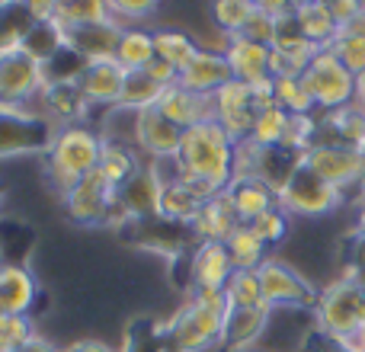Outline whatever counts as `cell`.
I'll list each match as a JSON object with an SVG mask.
<instances>
[{
  "mask_svg": "<svg viewBox=\"0 0 365 352\" xmlns=\"http://www.w3.org/2000/svg\"><path fill=\"white\" fill-rule=\"evenodd\" d=\"M231 301L225 291L215 295H189L180 311H173L170 321L160 323L167 352H205L221 343L225 321Z\"/></svg>",
  "mask_w": 365,
  "mask_h": 352,
  "instance_id": "6da1fadb",
  "label": "cell"
},
{
  "mask_svg": "<svg viewBox=\"0 0 365 352\" xmlns=\"http://www.w3.org/2000/svg\"><path fill=\"white\" fill-rule=\"evenodd\" d=\"M234 157H237V145L227 138L218 122L205 119L182 132L180 154L173 164H177V173L205 176L218 189H227V182L234 180Z\"/></svg>",
  "mask_w": 365,
  "mask_h": 352,
  "instance_id": "7a4b0ae2",
  "label": "cell"
},
{
  "mask_svg": "<svg viewBox=\"0 0 365 352\" xmlns=\"http://www.w3.org/2000/svg\"><path fill=\"white\" fill-rule=\"evenodd\" d=\"M100 151H103V135H93L83 125H71V128H58L55 145L45 154V176L58 192L74 189L83 176H90L100 164Z\"/></svg>",
  "mask_w": 365,
  "mask_h": 352,
  "instance_id": "3957f363",
  "label": "cell"
},
{
  "mask_svg": "<svg viewBox=\"0 0 365 352\" xmlns=\"http://www.w3.org/2000/svg\"><path fill=\"white\" fill-rule=\"evenodd\" d=\"M314 330L330 340H349L365 330V282L340 276L314 304Z\"/></svg>",
  "mask_w": 365,
  "mask_h": 352,
  "instance_id": "277c9868",
  "label": "cell"
},
{
  "mask_svg": "<svg viewBox=\"0 0 365 352\" xmlns=\"http://www.w3.org/2000/svg\"><path fill=\"white\" fill-rule=\"evenodd\" d=\"M276 195L279 208L289 214H298V218H321V214H330L343 205V189L321 180L304 160H298L292 167V173L276 189Z\"/></svg>",
  "mask_w": 365,
  "mask_h": 352,
  "instance_id": "5b68a950",
  "label": "cell"
},
{
  "mask_svg": "<svg viewBox=\"0 0 365 352\" xmlns=\"http://www.w3.org/2000/svg\"><path fill=\"white\" fill-rule=\"evenodd\" d=\"M55 122L29 109H0V160L48 154L55 145Z\"/></svg>",
  "mask_w": 365,
  "mask_h": 352,
  "instance_id": "8992f818",
  "label": "cell"
},
{
  "mask_svg": "<svg viewBox=\"0 0 365 352\" xmlns=\"http://www.w3.org/2000/svg\"><path fill=\"white\" fill-rule=\"evenodd\" d=\"M302 81L321 113H334V109L356 103V74H349L330 48L317 51Z\"/></svg>",
  "mask_w": 365,
  "mask_h": 352,
  "instance_id": "52a82bcc",
  "label": "cell"
},
{
  "mask_svg": "<svg viewBox=\"0 0 365 352\" xmlns=\"http://www.w3.org/2000/svg\"><path fill=\"white\" fill-rule=\"evenodd\" d=\"M45 81V64L23 48L0 51V109H23L42 93Z\"/></svg>",
  "mask_w": 365,
  "mask_h": 352,
  "instance_id": "ba28073f",
  "label": "cell"
},
{
  "mask_svg": "<svg viewBox=\"0 0 365 352\" xmlns=\"http://www.w3.org/2000/svg\"><path fill=\"white\" fill-rule=\"evenodd\" d=\"M64 214L81 227H96V224H119V205H115V189H109L106 182L96 176H83L74 189L61 195Z\"/></svg>",
  "mask_w": 365,
  "mask_h": 352,
  "instance_id": "9c48e42d",
  "label": "cell"
},
{
  "mask_svg": "<svg viewBox=\"0 0 365 352\" xmlns=\"http://www.w3.org/2000/svg\"><path fill=\"white\" fill-rule=\"evenodd\" d=\"M257 272H259V282H263V298H266V304H269L272 311L276 308H295V311L298 308L302 311L311 308L314 311L321 291H317L298 269H292L289 263L269 257Z\"/></svg>",
  "mask_w": 365,
  "mask_h": 352,
  "instance_id": "30bf717a",
  "label": "cell"
},
{
  "mask_svg": "<svg viewBox=\"0 0 365 352\" xmlns=\"http://www.w3.org/2000/svg\"><path fill=\"white\" fill-rule=\"evenodd\" d=\"M164 186H167V180L160 176L158 164H141L125 186L115 189L119 224H122V221H138V218H158Z\"/></svg>",
  "mask_w": 365,
  "mask_h": 352,
  "instance_id": "8fae6325",
  "label": "cell"
},
{
  "mask_svg": "<svg viewBox=\"0 0 365 352\" xmlns=\"http://www.w3.org/2000/svg\"><path fill=\"white\" fill-rule=\"evenodd\" d=\"M212 119L227 132L234 145L250 141L253 125H257V106H253V93L247 83L231 81L212 96Z\"/></svg>",
  "mask_w": 365,
  "mask_h": 352,
  "instance_id": "7c38bea8",
  "label": "cell"
},
{
  "mask_svg": "<svg viewBox=\"0 0 365 352\" xmlns=\"http://www.w3.org/2000/svg\"><path fill=\"white\" fill-rule=\"evenodd\" d=\"M234 276V259L227 253V244L202 240L189 253V295H215L225 291Z\"/></svg>",
  "mask_w": 365,
  "mask_h": 352,
  "instance_id": "4fadbf2b",
  "label": "cell"
},
{
  "mask_svg": "<svg viewBox=\"0 0 365 352\" xmlns=\"http://www.w3.org/2000/svg\"><path fill=\"white\" fill-rule=\"evenodd\" d=\"M302 160L311 167L321 180H327L336 189H349L356 182H365V157L356 147H330V145H314Z\"/></svg>",
  "mask_w": 365,
  "mask_h": 352,
  "instance_id": "5bb4252c",
  "label": "cell"
},
{
  "mask_svg": "<svg viewBox=\"0 0 365 352\" xmlns=\"http://www.w3.org/2000/svg\"><path fill=\"white\" fill-rule=\"evenodd\" d=\"M64 48L77 55L81 61H103V58L119 55L122 42V23L106 19V23H87V26H61Z\"/></svg>",
  "mask_w": 365,
  "mask_h": 352,
  "instance_id": "9a60e30c",
  "label": "cell"
},
{
  "mask_svg": "<svg viewBox=\"0 0 365 352\" xmlns=\"http://www.w3.org/2000/svg\"><path fill=\"white\" fill-rule=\"evenodd\" d=\"M135 141L138 147L154 160H177L180 154V141H182V128H177L158 106L141 109L135 115Z\"/></svg>",
  "mask_w": 365,
  "mask_h": 352,
  "instance_id": "2e32d148",
  "label": "cell"
},
{
  "mask_svg": "<svg viewBox=\"0 0 365 352\" xmlns=\"http://www.w3.org/2000/svg\"><path fill=\"white\" fill-rule=\"evenodd\" d=\"M38 100H42V106H45L42 115L61 128L77 125V122L90 113V100L83 96V90L77 87L74 77H51V81H45Z\"/></svg>",
  "mask_w": 365,
  "mask_h": 352,
  "instance_id": "e0dca14e",
  "label": "cell"
},
{
  "mask_svg": "<svg viewBox=\"0 0 365 352\" xmlns=\"http://www.w3.org/2000/svg\"><path fill=\"white\" fill-rule=\"evenodd\" d=\"M234 74H231V64H227L225 51H212V48H199L192 55V61L180 71V87L192 90L199 96H208L212 100L225 83H231Z\"/></svg>",
  "mask_w": 365,
  "mask_h": 352,
  "instance_id": "ac0fdd59",
  "label": "cell"
},
{
  "mask_svg": "<svg viewBox=\"0 0 365 352\" xmlns=\"http://www.w3.org/2000/svg\"><path fill=\"white\" fill-rule=\"evenodd\" d=\"M314 145H330V147H356L362 151L365 145V109L359 103L340 106L334 113H324L317 119V135Z\"/></svg>",
  "mask_w": 365,
  "mask_h": 352,
  "instance_id": "d6986e66",
  "label": "cell"
},
{
  "mask_svg": "<svg viewBox=\"0 0 365 352\" xmlns=\"http://www.w3.org/2000/svg\"><path fill=\"white\" fill-rule=\"evenodd\" d=\"M77 87L83 90V96L100 106H115L119 103V90L125 81V68L119 64V58H103V61H83V68L77 71Z\"/></svg>",
  "mask_w": 365,
  "mask_h": 352,
  "instance_id": "ffe728a7",
  "label": "cell"
},
{
  "mask_svg": "<svg viewBox=\"0 0 365 352\" xmlns=\"http://www.w3.org/2000/svg\"><path fill=\"white\" fill-rule=\"evenodd\" d=\"M240 227H244V218H240V212L234 208V202H231V195L227 192H218L215 199H208L205 205L199 208L195 221H192V234H195L199 244L202 240L227 244Z\"/></svg>",
  "mask_w": 365,
  "mask_h": 352,
  "instance_id": "44dd1931",
  "label": "cell"
},
{
  "mask_svg": "<svg viewBox=\"0 0 365 352\" xmlns=\"http://www.w3.org/2000/svg\"><path fill=\"white\" fill-rule=\"evenodd\" d=\"M38 301V282L16 263L0 266V317H29Z\"/></svg>",
  "mask_w": 365,
  "mask_h": 352,
  "instance_id": "7402d4cb",
  "label": "cell"
},
{
  "mask_svg": "<svg viewBox=\"0 0 365 352\" xmlns=\"http://www.w3.org/2000/svg\"><path fill=\"white\" fill-rule=\"evenodd\" d=\"M225 192L231 195V202H234V208L240 212L244 224H250V221H257L259 214H266L269 208L279 205L276 186L266 182L263 176H253V173H234V180L227 182Z\"/></svg>",
  "mask_w": 365,
  "mask_h": 352,
  "instance_id": "603a6c76",
  "label": "cell"
},
{
  "mask_svg": "<svg viewBox=\"0 0 365 352\" xmlns=\"http://www.w3.org/2000/svg\"><path fill=\"white\" fill-rule=\"evenodd\" d=\"M225 58H227V64H231L234 81L247 83V87L272 77L269 74V58H272L269 45H259V42H250V38H244V36H234V38H227Z\"/></svg>",
  "mask_w": 365,
  "mask_h": 352,
  "instance_id": "cb8c5ba5",
  "label": "cell"
},
{
  "mask_svg": "<svg viewBox=\"0 0 365 352\" xmlns=\"http://www.w3.org/2000/svg\"><path fill=\"white\" fill-rule=\"evenodd\" d=\"M269 314H272V308H266V304L263 308H231L218 346L225 352H250L253 343L263 336Z\"/></svg>",
  "mask_w": 365,
  "mask_h": 352,
  "instance_id": "d4e9b609",
  "label": "cell"
},
{
  "mask_svg": "<svg viewBox=\"0 0 365 352\" xmlns=\"http://www.w3.org/2000/svg\"><path fill=\"white\" fill-rule=\"evenodd\" d=\"M158 109L177 128H182V132L192 128V125H199V122H205V119H212V100L192 93V90H186V87H180V83H170V87L160 93Z\"/></svg>",
  "mask_w": 365,
  "mask_h": 352,
  "instance_id": "484cf974",
  "label": "cell"
},
{
  "mask_svg": "<svg viewBox=\"0 0 365 352\" xmlns=\"http://www.w3.org/2000/svg\"><path fill=\"white\" fill-rule=\"evenodd\" d=\"M295 19H298V26H302L304 38L314 42L317 48H330V42L340 36V23H336L330 4H324V0L295 4Z\"/></svg>",
  "mask_w": 365,
  "mask_h": 352,
  "instance_id": "4316f807",
  "label": "cell"
},
{
  "mask_svg": "<svg viewBox=\"0 0 365 352\" xmlns=\"http://www.w3.org/2000/svg\"><path fill=\"white\" fill-rule=\"evenodd\" d=\"M138 167H141L138 157H135V151L125 145V141L103 138V151H100V164H96V176H100L109 189L125 186V182L135 176Z\"/></svg>",
  "mask_w": 365,
  "mask_h": 352,
  "instance_id": "83f0119b",
  "label": "cell"
},
{
  "mask_svg": "<svg viewBox=\"0 0 365 352\" xmlns=\"http://www.w3.org/2000/svg\"><path fill=\"white\" fill-rule=\"evenodd\" d=\"M202 205H205V202L173 176V180H167L164 195H160V214L158 218L170 221V224H180V227H192V221H195V214H199Z\"/></svg>",
  "mask_w": 365,
  "mask_h": 352,
  "instance_id": "f1b7e54d",
  "label": "cell"
},
{
  "mask_svg": "<svg viewBox=\"0 0 365 352\" xmlns=\"http://www.w3.org/2000/svg\"><path fill=\"white\" fill-rule=\"evenodd\" d=\"M38 26V19L32 16L29 4H16V0H4L0 4V51L23 48V42L29 38V32Z\"/></svg>",
  "mask_w": 365,
  "mask_h": 352,
  "instance_id": "f546056e",
  "label": "cell"
},
{
  "mask_svg": "<svg viewBox=\"0 0 365 352\" xmlns=\"http://www.w3.org/2000/svg\"><path fill=\"white\" fill-rule=\"evenodd\" d=\"M167 87H160L158 81H154L148 71H125V81H122V90H119V103L115 106L119 109H132L135 115L141 113V109H151L158 106L160 93H164Z\"/></svg>",
  "mask_w": 365,
  "mask_h": 352,
  "instance_id": "4dcf8cb0",
  "label": "cell"
},
{
  "mask_svg": "<svg viewBox=\"0 0 365 352\" xmlns=\"http://www.w3.org/2000/svg\"><path fill=\"white\" fill-rule=\"evenodd\" d=\"M119 64L125 71H145L148 64L158 58V48H154V32L148 29H125L119 42Z\"/></svg>",
  "mask_w": 365,
  "mask_h": 352,
  "instance_id": "1f68e13d",
  "label": "cell"
},
{
  "mask_svg": "<svg viewBox=\"0 0 365 352\" xmlns=\"http://www.w3.org/2000/svg\"><path fill=\"white\" fill-rule=\"evenodd\" d=\"M227 253L234 259V269H253L257 272L259 266L269 259V247L253 234L250 224H244L231 240H227Z\"/></svg>",
  "mask_w": 365,
  "mask_h": 352,
  "instance_id": "d6a6232c",
  "label": "cell"
},
{
  "mask_svg": "<svg viewBox=\"0 0 365 352\" xmlns=\"http://www.w3.org/2000/svg\"><path fill=\"white\" fill-rule=\"evenodd\" d=\"M154 48H158V58H164L167 64H173L177 71H182L192 55L199 51V45L180 29H158L154 32Z\"/></svg>",
  "mask_w": 365,
  "mask_h": 352,
  "instance_id": "836d02e7",
  "label": "cell"
},
{
  "mask_svg": "<svg viewBox=\"0 0 365 352\" xmlns=\"http://www.w3.org/2000/svg\"><path fill=\"white\" fill-rule=\"evenodd\" d=\"M225 295H227V301H231V308H263L266 304L259 272H253V269H234ZM266 308H269V304H266Z\"/></svg>",
  "mask_w": 365,
  "mask_h": 352,
  "instance_id": "e575fe53",
  "label": "cell"
},
{
  "mask_svg": "<svg viewBox=\"0 0 365 352\" xmlns=\"http://www.w3.org/2000/svg\"><path fill=\"white\" fill-rule=\"evenodd\" d=\"M122 352H167L164 336H160V323L151 321V317H132L125 327Z\"/></svg>",
  "mask_w": 365,
  "mask_h": 352,
  "instance_id": "d590c367",
  "label": "cell"
},
{
  "mask_svg": "<svg viewBox=\"0 0 365 352\" xmlns=\"http://www.w3.org/2000/svg\"><path fill=\"white\" fill-rule=\"evenodd\" d=\"M272 83H276V103L289 115H311L317 109L302 77H272Z\"/></svg>",
  "mask_w": 365,
  "mask_h": 352,
  "instance_id": "8d00e7d4",
  "label": "cell"
},
{
  "mask_svg": "<svg viewBox=\"0 0 365 352\" xmlns=\"http://www.w3.org/2000/svg\"><path fill=\"white\" fill-rule=\"evenodd\" d=\"M289 119L292 115L282 106H269L263 113H257V125H253L250 141L257 147H279L285 138V128H289Z\"/></svg>",
  "mask_w": 365,
  "mask_h": 352,
  "instance_id": "74e56055",
  "label": "cell"
},
{
  "mask_svg": "<svg viewBox=\"0 0 365 352\" xmlns=\"http://www.w3.org/2000/svg\"><path fill=\"white\" fill-rule=\"evenodd\" d=\"M55 19H58L61 26L106 23V19H113V10H109V4H100V0H81V4H58Z\"/></svg>",
  "mask_w": 365,
  "mask_h": 352,
  "instance_id": "f35d334b",
  "label": "cell"
},
{
  "mask_svg": "<svg viewBox=\"0 0 365 352\" xmlns=\"http://www.w3.org/2000/svg\"><path fill=\"white\" fill-rule=\"evenodd\" d=\"M250 16H253V4H247V0H221V4H212L215 26H218L227 38L240 36Z\"/></svg>",
  "mask_w": 365,
  "mask_h": 352,
  "instance_id": "ab89813d",
  "label": "cell"
},
{
  "mask_svg": "<svg viewBox=\"0 0 365 352\" xmlns=\"http://www.w3.org/2000/svg\"><path fill=\"white\" fill-rule=\"evenodd\" d=\"M285 4H253V16L247 19L244 32L240 36L250 38V42L259 45H272V36H276V16Z\"/></svg>",
  "mask_w": 365,
  "mask_h": 352,
  "instance_id": "60d3db41",
  "label": "cell"
},
{
  "mask_svg": "<svg viewBox=\"0 0 365 352\" xmlns=\"http://www.w3.org/2000/svg\"><path fill=\"white\" fill-rule=\"evenodd\" d=\"M250 227L266 247H279L285 237H289V212H282V208L276 205L266 214H259L257 221H250Z\"/></svg>",
  "mask_w": 365,
  "mask_h": 352,
  "instance_id": "b9f144b4",
  "label": "cell"
},
{
  "mask_svg": "<svg viewBox=\"0 0 365 352\" xmlns=\"http://www.w3.org/2000/svg\"><path fill=\"white\" fill-rule=\"evenodd\" d=\"M330 51L340 58V64L349 71V74H356V77L365 74V38H356V36L340 32V36L330 42Z\"/></svg>",
  "mask_w": 365,
  "mask_h": 352,
  "instance_id": "7bdbcfd3",
  "label": "cell"
},
{
  "mask_svg": "<svg viewBox=\"0 0 365 352\" xmlns=\"http://www.w3.org/2000/svg\"><path fill=\"white\" fill-rule=\"evenodd\" d=\"M32 336H36V327H32L29 317H4V321H0V352L23 346Z\"/></svg>",
  "mask_w": 365,
  "mask_h": 352,
  "instance_id": "ee69618b",
  "label": "cell"
},
{
  "mask_svg": "<svg viewBox=\"0 0 365 352\" xmlns=\"http://www.w3.org/2000/svg\"><path fill=\"white\" fill-rule=\"evenodd\" d=\"M343 276H353L365 282V234L353 231L346 240V266H343Z\"/></svg>",
  "mask_w": 365,
  "mask_h": 352,
  "instance_id": "f6af8a7d",
  "label": "cell"
},
{
  "mask_svg": "<svg viewBox=\"0 0 365 352\" xmlns=\"http://www.w3.org/2000/svg\"><path fill=\"white\" fill-rule=\"evenodd\" d=\"M115 23H135V19H148L158 13V4L151 0H119V4H109Z\"/></svg>",
  "mask_w": 365,
  "mask_h": 352,
  "instance_id": "bcb514c9",
  "label": "cell"
},
{
  "mask_svg": "<svg viewBox=\"0 0 365 352\" xmlns=\"http://www.w3.org/2000/svg\"><path fill=\"white\" fill-rule=\"evenodd\" d=\"M145 71L160 83V87H170V83H177V81H180V71L173 68V64H167L164 58H154V61L148 64Z\"/></svg>",
  "mask_w": 365,
  "mask_h": 352,
  "instance_id": "7dc6e473",
  "label": "cell"
},
{
  "mask_svg": "<svg viewBox=\"0 0 365 352\" xmlns=\"http://www.w3.org/2000/svg\"><path fill=\"white\" fill-rule=\"evenodd\" d=\"M304 352H353L346 346V343H340V340H330V336H324V333H311L308 336V343H304Z\"/></svg>",
  "mask_w": 365,
  "mask_h": 352,
  "instance_id": "c3c4849f",
  "label": "cell"
},
{
  "mask_svg": "<svg viewBox=\"0 0 365 352\" xmlns=\"http://www.w3.org/2000/svg\"><path fill=\"white\" fill-rule=\"evenodd\" d=\"M330 10H334L336 23H340V29H343V26H346L349 19L362 10V4H356V0H334V4H330Z\"/></svg>",
  "mask_w": 365,
  "mask_h": 352,
  "instance_id": "681fc988",
  "label": "cell"
},
{
  "mask_svg": "<svg viewBox=\"0 0 365 352\" xmlns=\"http://www.w3.org/2000/svg\"><path fill=\"white\" fill-rule=\"evenodd\" d=\"M10 352H61V349L51 346L45 336H32V340H26L23 346H16V349H10Z\"/></svg>",
  "mask_w": 365,
  "mask_h": 352,
  "instance_id": "f907efd6",
  "label": "cell"
},
{
  "mask_svg": "<svg viewBox=\"0 0 365 352\" xmlns=\"http://www.w3.org/2000/svg\"><path fill=\"white\" fill-rule=\"evenodd\" d=\"M340 32H346V36H356V38H365V4H362V10L356 13V16L349 19V23L343 26Z\"/></svg>",
  "mask_w": 365,
  "mask_h": 352,
  "instance_id": "816d5d0a",
  "label": "cell"
},
{
  "mask_svg": "<svg viewBox=\"0 0 365 352\" xmlns=\"http://www.w3.org/2000/svg\"><path fill=\"white\" fill-rule=\"evenodd\" d=\"M61 352H115V349L106 346V343H100V340H81V343H74V346H68Z\"/></svg>",
  "mask_w": 365,
  "mask_h": 352,
  "instance_id": "f5cc1de1",
  "label": "cell"
},
{
  "mask_svg": "<svg viewBox=\"0 0 365 352\" xmlns=\"http://www.w3.org/2000/svg\"><path fill=\"white\" fill-rule=\"evenodd\" d=\"M356 103L365 109V74L362 77H356Z\"/></svg>",
  "mask_w": 365,
  "mask_h": 352,
  "instance_id": "db71d44e",
  "label": "cell"
},
{
  "mask_svg": "<svg viewBox=\"0 0 365 352\" xmlns=\"http://www.w3.org/2000/svg\"><path fill=\"white\" fill-rule=\"evenodd\" d=\"M356 231H359V234H365V199H362L359 212H356Z\"/></svg>",
  "mask_w": 365,
  "mask_h": 352,
  "instance_id": "11a10c76",
  "label": "cell"
},
{
  "mask_svg": "<svg viewBox=\"0 0 365 352\" xmlns=\"http://www.w3.org/2000/svg\"><path fill=\"white\" fill-rule=\"evenodd\" d=\"M0 205H4V189H0Z\"/></svg>",
  "mask_w": 365,
  "mask_h": 352,
  "instance_id": "9f6ffc18",
  "label": "cell"
},
{
  "mask_svg": "<svg viewBox=\"0 0 365 352\" xmlns=\"http://www.w3.org/2000/svg\"><path fill=\"white\" fill-rule=\"evenodd\" d=\"M362 157H365V145H362Z\"/></svg>",
  "mask_w": 365,
  "mask_h": 352,
  "instance_id": "6f0895ef",
  "label": "cell"
},
{
  "mask_svg": "<svg viewBox=\"0 0 365 352\" xmlns=\"http://www.w3.org/2000/svg\"><path fill=\"white\" fill-rule=\"evenodd\" d=\"M0 266H4V257H0Z\"/></svg>",
  "mask_w": 365,
  "mask_h": 352,
  "instance_id": "680465c9",
  "label": "cell"
}]
</instances>
